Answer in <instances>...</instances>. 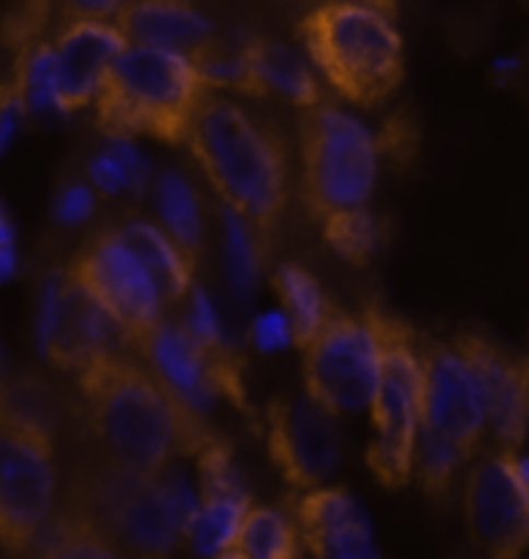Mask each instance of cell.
<instances>
[{"instance_id": "1", "label": "cell", "mask_w": 529, "mask_h": 559, "mask_svg": "<svg viewBox=\"0 0 529 559\" xmlns=\"http://www.w3.org/2000/svg\"><path fill=\"white\" fill-rule=\"evenodd\" d=\"M74 380L93 442L118 467L155 476L218 439L201 412L128 353L93 359Z\"/></svg>"}, {"instance_id": "2", "label": "cell", "mask_w": 529, "mask_h": 559, "mask_svg": "<svg viewBox=\"0 0 529 559\" xmlns=\"http://www.w3.org/2000/svg\"><path fill=\"white\" fill-rule=\"evenodd\" d=\"M186 145L223 207L248 223L260 251H270L292 195V158L282 130L233 96L208 91Z\"/></svg>"}, {"instance_id": "3", "label": "cell", "mask_w": 529, "mask_h": 559, "mask_svg": "<svg viewBox=\"0 0 529 559\" xmlns=\"http://www.w3.org/2000/svg\"><path fill=\"white\" fill-rule=\"evenodd\" d=\"M56 510V415L35 378L0 383V547L25 557Z\"/></svg>"}, {"instance_id": "4", "label": "cell", "mask_w": 529, "mask_h": 559, "mask_svg": "<svg viewBox=\"0 0 529 559\" xmlns=\"http://www.w3.org/2000/svg\"><path fill=\"white\" fill-rule=\"evenodd\" d=\"M304 56L322 74V87L344 103L372 109L402 84L405 50L390 3H319L297 25Z\"/></svg>"}, {"instance_id": "5", "label": "cell", "mask_w": 529, "mask_h": 559, "mask_svg": "<svg viewBox=\"0 0 529 559\" xmlns=\"http://www.w3.org/2000/svg\"><path fill=\"white\" fill-rule=\"evenodd\" d=\"M204 93L208 87L189 56L128 47L96 87V124L115 140L149 136L186 145Z\"/></svg>"}, {"instance_id": "6", "label": "cell", "mask_w": 529, "mask_h": 559, "mask_svg": "<svg viewBox=\"0 0 529 559\" xmlns=\"http://www.w3.org/2000/svg\"><path fill=\"white\" fill-rule=\"evenodd\" d=\"M66 507L87 516L128 559H171L183 544L162 473L143 476L96 454L74 473Z\"/></svg>"}, {"instance_id": "7", "label": "cell", "mask_w": 529, "mask_h": 559, "mask_svg": "<svg viewBox=\"0 0 529 559\" xmlns=\"http://www.w3.org/2000/svg\"><path fill=\"white\" fill-rule=\"evenodd\" d=\"M297 145L304 204L316 223L368 207L378 182L381 143L360 118L326 99L301 111Z\"/></svg>"}, {"instance_id": "8", "label": "cell", "mask_w": 529, "mask_h": 559, "mask_svg": "<svg viewBox=\"0 0 529 559\" xmlns=\"http://www.w3.org/2000/svg\"><path fill=\"white\" fill-rule=\"evenodd\" d=\"M381 322V378L368 405L372 442L368 469L387 488L412 483V451L421 430L419 341L400 319L378 312Z\"/></svg>"}, {"instance_id": "9", "label": "cell", "mask_w": 529, "mask_h": 559, "mask_svg": "<svg viewBox=\"0 0 529 559\" xmlns=\"http://www.w3.org/2000/svg\"><path fill=\"white\" fill-rule=\"evenodd\" d=\"M307 399L331 417L368 412L381 378V322L378 309H331L326 325L304 349Z\"/></svg>"}, {"instance_id": "10", "label": "cell", "mask_w": 529, "mask_h": 559, "mask_svg": "<svg viewBox=\"0 0 529 559\" xmlns=\"http://www.w3.org/2000/svg\"><path fill=\"white\" fill-rule=\"evenodd\" d=\"M62 272L74 288L91 297L93 307L118 328L121 341L137 353L165 322V304L149 272L115 229L93 235Z\"/></svg>"}, {"instance_id": "11", "label": "cell", "mask_w": 529, "mask_h": 559, "mask_svg": "<svg viewBox=\"0 0 529 559\" xmlns=\"http://www.w3.org/2000/svg\"><path fill=\"white\" fill-rule=\"evenodd\" d=\"M465 523L490 559H524L529 542V473L520 451L486 454L465 483Z\"/></svg>"}, {"instance_id": "12", "label": "cell", "mask_w": 529, "mask_h": 559, "mask_svg": "<svg viewBox=\"0 0 529 559\" xmlns=\"http://www.w3.org/2000/svg\"><path fill=\"white\" fill-rule=\"evenodd\" d=\"M140 356H146L149 368L196 412L218 396L236 402L238 408H248L242 361L233 346L208 349L177 319L165 316V322L140 346Z\"/></svg>"}, {"instance_id": "13", "label": "cell", "mask_w": 529, "mask_h": 559, "mask_svg": "<svg viewBox=\"0 0 529 559\" xmlns=\"http://www.w3.org/2000/svg\"><path fill=\"white\" fill-rule=\"evenodd\" d=\"M267 449L297 491L326 486L341 464V433L329 412L307 396H275L267 405Z\"/></svg>"}, {"instance_id": "14", "label": "cell", "mask_w": 529, "mask_h": 559, "mask_svg": "<svg viewBox=\"0 0 529 559\" xmlns=\"http://www.w3.org/2000/svg\"><path fill=\"white\" fill-rule=\"evenodd\" d=\"M421 427L456 442L468 457L486 439V415L477 383L452 343L421 341Z\"/></svg>"}, {"instance_id": "15", "label": "cell", "mask_w": 529, "mask_h": 559, "mask_svg": "<svg viewBox=\"0 0 529 559\" xmlns=\"http://www.w3.org/2000/svg\"><path fill=\"white\" fill-rule=\"evenodd\" d=\"M40 346L56 368L78 374L99 356L121 353V334L109 319L93 307L87 294L74 288L66 272L56 270L44 285L40 300Z\"/></svg>"}, {"instance_id": "16", "label": "cell", "mask_w": 529, "mask_h": 559, "mask_svg": "<svg viewBox=\"0 0 529 559\" xmlns=\"http://www.w3.org/2000/svg\"><path fill=\"white\" fill-rule=\"evenodd\" d=\"M452 349L474 378L486 415V433H493L505 451H520L529 415L527 361L480 334H458Z\"/></svg>"}, {"instance_id": "17", "label": "cell", "mask_w": 529, "mask_h": 559, "mask_svg": "<svg viewBox=\"0 0 529 559\" xmlns=\"http://www.w3.org/2000/svg\"><path fill=\"white\" fill-rule=\"evenodd\" d=\"M292 523L313 559H381L372 523L348 488L319 486L301 491Z\"/></svg>"}, {"instance_id": "18", "label": "cell", "mask_w": 529, "mask_h": 559, "mask_svg": "<svg viewBox=\"0 0 529 559\" xmlns=\"http://www.w3.org/2000/svg\"><path fill=\"white\" fill-rule=\"evenodd\" d=\"M50 47L56 62V109L78 111L93 106L103 74L128 50V40L111 22L69 19Z\"/></svg>"}, {"instance_id": "19", "label": "cell", "mask_w": 529, "mask_h": 559, "mask_svg": "<svg viewBox=\"0 0 529 559\" xmlns=\"http://www.w3.org/2000/svg\"><path fill=\"white\" fill-rule=\"evenodd\" d=\"M128 47H149L167 53L192 56L208 47L214 37V22L196 10L192 3H171V0H140L121 3L111 22Z\"/></svg>"}, {"instance_id": "20", "label": "cell", "mask_w": 529, "mask_h": 559, "mask_svg": "<svg viewBox=\"0 0 529 559\" xmlns=\"http://www.w3.org/2000/svg\"><path fill=\"white\" fill-rule=\"evenodd\" d=\"M115 233L125 238L130 253L149 272L165 309L186 304L189 290L196 288V263L167 238L165 229L152 219L133 217L125 226H118Z\"/></svg>"}, {"instance_id": "21", "label": "cell", "mask_w": 529, "mask_h": 559, "mask_svg": "<svg viewBox=\"0 0 529 559\" xmlns=\"http://www.w3.org/2000/svg\"><path fill=\"white\" fill-rule=\"evenodd\" d=\"M242 53L248 59L257 84L263 87L267 96L279 93L282 99H289L301 111L326 103V87L313 72L307 56L297 53L289 44L273 40V37H257L242 47Z\"/></svg>"}, {"instance_id": "22", "label": "cell", "mask_w": 529, "mask_h": 559, "mask_svg": "<svg viewBox=\"0 0 529 559\" xmlns=\"http://www.w3.org/2000/svg\"><path fill=\"white\" fill-rule=\"evenodd\" d=\"M155 207L167 238L199 266L204 251V214L189 177H183L180 170H162L155 180Z\"/></svg>"}, {"instance_id": "23", "label": "cell", "mask_w": 529, "mask_h": 559, "mask_svg": "<svg viewBox=\"0 0 529 559\" xmlns=\"http://www.w3.org/2000/svg\"><path fill=\"white\" fill-rule=\"evenodd\" d=\"M25 559H128L115 544L72 507H59Z\"/></svg>"}, {"instance_id": "24", "label": "cell", "mask_w": 529, "mask_h": 559, "mask_svg": "<svg viewBox=\"0 0 529 559\" xmlns=\"http://www.w3.org/2000/svg\"><path fill=\"white\" fill-rule=\"evenodd\" d=\"M273 288L282 300V316L289 322L292 341L304 349L316 337V331L326 325L334 307L329 304L322 285L297 263H282L273 272Z\"/></svg>"}, {"instance_id": "25", "label": "cell", "mask_w": 529, "mask_h": 559, "mask_svg": "<svg viewBox=\"0 0 529 559\" xmlns=\"http://www.w3.org/2000/svg\"><path fill=\"white\" fill-rule=\"evenodd\" d=\"M233 550L242 559H301V538L289 513L255 504L238 528Z\"/></svg>"}, {"instance_id": "26", "label": "cell", "mask_w": 529, "mask_h": 559, "mask_svg": "<svg viewBox=\"0 0 529 559\" xmlns=\"http://www.w3.org/2000/svg\"><path fill=\"white\" fill-rule=\"evenodd\" d=\"M251 507H255L251 498H201L199 513L186 532V542L204 559L233 550L238 528Z\"/></svg>"}, {"instance_id": "27", "label": "cell", "mask_w": 529, "mask_h": 559, "mask_svg": "<svg viewBox=\"0 0 529 559\" xmlns=\"http://www.w3.org/2000/svg\"><path fill=\"white\" fill-rule=\"evenodd\" d=\"M322 235L331 251L353 266H365L384 248V223L368 207L322 219Z\"/></svg>"}, {"instance_id": "28", "label": "cell", "mask_w": 529, "mask_h": 559, "mask_svg": "<svg viewBox=\"0 0 529 559\" xmlns=\"http://www.w3.org/2000/svg\"><path fill=\"white\" fill-rule=\"evenodd\" d=\"M189 59H192V66L201 74L208 91L226 93V96L236 93V96L267 99V93L257 84L255 72H251V66H248V59H245L242 50L238 53H226L218 40H211L208 47H201L199 53H192Z\"/></svg>"}, {"instance_id": "29", "label": "cell", "mask_w": 529, "mask_h": 559, "mask_svg": "<svg viewBox=\"0 0 529 559\" xmlns=\"http://www.w3.org/2000/svg\"><path fill=\"white\" fill-rule=\"evenodd\" d=\"M471 457L458 449L456 442L443 439V436L431 433V430H419L415 439V451H412V476L419 479V486L431 495V498H443L461 464H468Z\"/></svg>"}, {"instance_id": "30", "label": "cell", "mask_w": 529, "mask_h": 559, "mask_svg": "<svg viewBox=\"0 0 529 559\" xmlns=\"http://www.w3.org/2000/svg\"><path fill=\"white\" fill-rule=\"evenodd\" d=\"M19 99L25 115H40V111L56 109V62L54 47L47 40H32L16 62V78H13Z\"/></svg>"}, {"instance_id": "31", "label": "cell", "mask_w": 529, "mask_h": 559, "mask_svg": "<svg viewBox=\"0 0 529 559\" xmlns=\"http://www.w3.org/2000/svg\"><path fill=\"white\" fill-rule=\"evenodd\" d=\"M223 253H226L230 285L242 300H248L260 275V245L248 229V223L230 207H223Z\"/></svg>"}, {"instance_id": "32", "label": "cell", "mask_w": 529, "mask_h": 559, "mask_svg": "<svg viewBox=\"0 0 529 559\" xmlns=\"http://www.w3.org/2000/svg\"><path fill=\"white\" fill-rule=\"evenodd\" d=\"M196 461H199V501L201 498H251L233 461V451L223 439L204 445L196 454Z\"/></svg>"}, {"instance_id": "33", "label": "cell", "mask_w": 529, "mask_h": 559, "mask_svg": "<svg viewBox=\"0 0 529 559\" xmlns=\"http://www.w3.org/2000/svg\"><path fill=\"white\" fill-rule=\"evenodd\" d=\"M96 207V195L87 182H69L59 199H56V223L62 226H81L84 219H91Z\"/></svg>"}, {"instance_id": "34", "label": "cell", "mask_w": 529, "mask_h": 559, "mask_svg": "<svg viewBox=\"0 0 529 559\" xmlns=\"http://www.w3.org/2000/svg\"><path fill=\"white\" fill-rule=\"evenodd\" d=\"M106 152H109L111 158L118 162V167L125 170V180H128L130 192L140 195L149 182V162L143 158V152L133 145V140H115V136H109Z\"/></svg>"}, {"instance_id": "35", "label": "cell", "mask_w": 529, "mask_h": 559, "mask_svg": "<svg viewBox=\"0 0 529 559\" xmlns=\"http://www.w3.org/2000/svg\"><path fill=\"white\" fill-rule=\"evenodd\" d=\"M87 177H91L87 186H91L93 192H103V195H118V192L128 189L125 170L118 167V162L111 158L106 148H103L96 158H91V164H87Z\"/></svg>"}, {"instance_id": "36", "label": "cell", "mask_w": 529, "mask_h": 559, "mask_svg": "<svg viewBox=\"0 0 529 559\" xmlns=\"http://www.w3.org/2000/svg\"><path fill=\"white\" fill-rule=\"evenodd\" d=\"M22 118H25V109H22V99H19L13 81L10 84H0V158L10 148V143H13Z\"/></svg>"}, {"instance_id": "37", "label": "cell", "mask_w": 529, "mask_h": 559, "mask_svg": "<svg viewBox=\"0 0 529 559\" xmlns=\"http://www.w3.org/2000/svg\"><path fill=\"white\" fill-rule=\"evenodd\" d=\"M251 337L263 353H273V349H282L285 343L292 341V331H289V322H285L282 312H263L260 319H255Z\"/></svg>"}, {"instance_id": "38", "label": "cell", "mask_w": 529, "mask_h": 559, "mask_svg": "<svg viewBox=\"0 0 529 559\" xmlns=\"http://www.w3.org/2000/svg\"><path fill=\"white\" fill-rule=\"evenodd\" d=\"M13 270H16V253H13V248H0V282L10 278Z\"/></svg>"}, {"instance_id": "39", "label": "cell", "mask_w": 529, "mask_h": 559, "mask_svg": "<svg viewBox=\"0 0 529 559\" xmlns=\"http://www.w3.org/2000/svg\"><path fill=\"white\" fill-rule=\"evenodd\" d=\"M211 559H242L236 554V550H223V554H218V557H211Z\"/></svg>"}, {"instance_id": "40", "label": "cell", "mask_w": 529, "mask_h": 559, "mask_svg": "<svg viewBox=\"0 0 529 559\" xmlns=\"http://www.w3.org/2000/svg\"><path fill=\"white\" fill-rule=\"evenodd\" d=\"M22 559H25V557H22Z\"/></svg>"}]
</instances>
